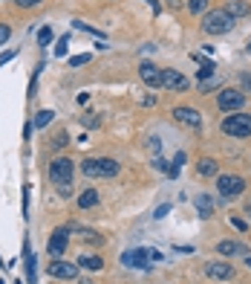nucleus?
Masks as SVG:
<instances>
[{"label": "nucleus", "mask_w": 251, "mask_h": 284, "mask_svg": "<svg viewBox=\"0 0 251 284\" xmlns=\"http://www.w3.org/2000/svg\"><path fill=\"white\" fill-rule=\"evenodd\" d=\"M81 171L87 177H115L118 174V163L107 160V157H90V160H84Z\"/></svg>", "instance_id": "nucleus-1"}, {"label": "nucleus", "mask_w": 251, "mask_h": 284, "mask_svg": "<svg viewBox=\"0 0 251 284\" xmlns=\"http://www.w3.org/2000/svg\"><path fill=\"white\" fill-rule=\"evenodd\" d=\"M222 133L237 139L251 136V113H228V119H222Z\"/></svg>", "instance_id": "nucleus-2"}, {"label": "nucleus", "mask_w": 251, "mask_h": 284, "mask_svg": "<svg viewBox=\"0 0 251 284\" xmlns=\"http://www.w3.org/2000/svg\"><path fill=\"white\" fill-rule=\"evenodd\" d=\"M202 26H205L208 35H225V32H231V29H234V18H231L225 9H217V12H208L205 15Z\"/></svg>", "instance_id": "nucleus-3"}, {"label": "nucleus", "mask_w": 251, "mask_h": 284, "mask_svg": "<svg viewBox=\"0 0 251 284\" xmlns=\"http://www.w3.org/2000/svg\"><path fill=\"white\" fill-rule=\"evenodd\" d=\"M72 163H69L67 157H58L55 163L49 166V180L55 183V186H72Z\"/></svg>", "instance_id": "nucleus-4"}, {"label": "nucleus", "mask_w": 251, "mask_h": 284, "mask_svg": "<svg viewBox=\"0 0 251 284\" xmlns=\"http://www.w3.org/2000/svg\"><path fill=\"white\" fill-rule=\"evenodd\" d=\"M217 189L225 200H234V197H240L242 191H245V180L237 177V174H222L217 180Z\"/></svg>", "instance_id": "nucleus-5"}, {"label": "nucleus", "mask_w": 251, "mask_h": 284, "mask_svg": "<svg viewBox=\"0 0 251 284\" xmlns=\"http://www.w3.org/2000/svg\"><path fill=\"white\" fill-rule=\"evenodd\" d=\"M217 105L219 110H225V113H234V110H240L245 105V93L242 90H222L217 96Z\"/></svg>", "instance_id": "nucleus-6"}, {"label": "nucleus", "mask_w": 251, "mask_h": 284, "mask_svg": "<svg viewBox=\"0 0 251 284\" xmlns=\"http://www.w3.org/2000/svg\"><path fill=\"white\" fill-rule=\"evenodd\" d=\"M67 244H69V229L67 226H58L55 232H52V238H49L46 252H49L52 258H61V255H67Z\"/></svg>", "instance_id": "nucleus-7"}, {"label": "nucleus", "mask_w": 251, "mask_h": 284, "mask_svg": "<svg viewBox=\"0 0 251 284\" xmlns=\"http://www.w3.org/2000/svg\"><path fill=\"white\" fill-rule=\"evenodd\" d=\"M46 272L52 275V278H69V281H75L78 278V264H67V261H49V267Z\"/></svg>", "instance_id": "nucleus-8"}, {"label": "nucleus", "mask_w": 251, "mask_h": 284, "mask_svg": "<svg viewBox=\"0 0 251 284\" xmlns=\"http://www.w3.org/2000/svg\"><path fill=\"white\" fill-rule=\"evenodd\" d=\"M124 267H139V270H148L150 267V249H127L124 255Z\"/></svg>", "instance_id": "nucleus-9"}, {"label": "nucleus", "mask_w": 251, "mask_h": 284, "mask_svg": "<svg viewBox=\"0 0 251 284\" xmlns=\"http://www.w3.org/2000/svg\"><path fill=\"white\" fill-rule=\"evenodd\" d=\"M205 275L214 278V281H225V278L234 275V267L231 264H222V261H211V264H205Z\"/></svg>", "instance_id": "nucleus-10"}, {"label": "nucleus", "mask_w": 251, "mask_h": 284, "mask_svg": "<svg viewBox=\"0 0 251 284\" xmlns=\"http://www.w3.org/2000/svg\"><path fill=\"white\" fill-rule=\"evenodd\" d=\"M139 76H142V82L148 84V87H162V70L159 67H153L150 61H142Z\"/></svg>", "instance_id": "nucleus-11"}, {"label": "nucleus", "mask_w": 251, "mask_h": 284, "mask_svg": "<svg viewBox=\"0 0 251 284\" xmlns=\"http://www.w3.org/2000/svg\"><path fill=\"white\" fill-rule=\"evenodd\" d=\"M162 87H168V90H185L188 87V79L179 70H162Z\"/></svg>", "instance_id": "nucleus-12"}, {"label": "nucleus", "mask_w": 251, "mask_h": 284, "mask_svg": "<svg viewBox=\"0 0 251 284\" xmlns=\"http://www.w3.org/2000/svg\"><path fill=\"white\" fill-rule=\"evenodd\" d=\"M173 119L185 122L188 128H199V125H202V113L194 110V107H176V110H173Z\"/></svg>", "instance_id": "nucleus-13"}, {"label": "nucleus", "mask_w": 251, "mask_h": 284, "mask_svg": "<svg viewBox=\"0 0 251 284\" xmlns=\"http://www.w3.org/2000/svg\"><path fill=\"white\" fill-rule=\"evenodd\" d=\"M217 252L219 255H225V258H231V255H248V247L240 244V241H219Z\"/></svg>", "instance_id": "nucleus-14"}, {"label": "nucleus", "mask_w": 251, "mask_h": 284, "mask_svg": "<svg viewBox=\"0 0 251 284\" xmlns=\"http://www.w3.org/2000/svg\"><path fill=\"white\" fill-rule=\"evenodd\" d=\"M225 12H228L231 18H245V15L251 12V6L245 3V0H231V3H228V9H225Z\"/></svg>", "instance_id": "nucleus-15"}, {"label": "nucleus", "mask_w": 251, "mask_h": 284, "mask_svg": "<svg viewBox=\"0 0 251 284\" xmlns=\"http://www.w3.org/2000/svg\"><path fill=\"white\" fill-rule=\"evenodd\" d=\"M196 171H199L202 177H214V174H217V160L202 157V160H199V166H196Z\"/></svg>", "instance_id": "nucleus-16"}, {"label": "nucleus", "mask_w": 251, "mask_h": 284, "mask_svg": "<svg viewBox=\"0 0 251 284\" xmlns=\"http://www.w3.org/2000/svg\"><path fill=\"white\" fill-rule=\"evenodd\" d=\"M23 252H26V281H38V272H35V255H32V249H29V241H26Z\"/></svg>", "instance_id": "nucleus-17"}, {"label": "nucleus", "mask_w": 251, "mask_h": 284, "mask_svg": "<svg viewBox=\"0 0 251 284\" xmlns=\"http://www.w3.org/2000/svg\"><path fill=\"white\" fill-rule=\"evenodd\" d=\"M78 267H84V270H101L104 261L98 258V255H81V258H78Z\"/></svg>", "instance_id": "nucleus-18"}, {"label": "nucleus", "mask_w": 251, "mask_h": 284, "mask_svg": "<svg viewBox=\"0 0 251 284\" xmlns=\"http://www.w3.org/2000/svg\"><path fill=\"white\" fill-rule=\"evenodd\" d=\"M95 203H98V191H95V189H87L78 197V206H81V209H92Z\"/></svg>", "instance_id": "nucleus-19"}, {"label": "nucleus", "mask_w": 251, "mask_h": 284, "mask_svg": "<svg viewBox=\"0 0 251 284\" xmlns=\"http://www.w3.org/2000/svg\"><path fill=\"white\" fill-rule=\"evenodd\" d=\"M196 209H199V215H202V218H208V215H214V200H211V197H205V194H199V197H196Z\"/></svg>", "instance_id": "nucleus-20"}, {"label": "nucleus", "mask_w": 251, "mask_h": 284, "mask_svg": "<svg viewBox=\"0 0 251 284\" xmlns=\"http://www.w3.org/2000/svg\"><path fill=\"white\" fill-rule=\"evenodd\" d=\"M185 160H188V157H185V151H179V154L173 157V166L168 168V177H176V174H179V168L185 166Z\"/></svg>", "instance_id": "nucleus-21"}, {"label": "nucleus", "mask_w": 251, "mask_h": 284, "mask_svg": "<svg viewBox=\"0 0 251 284\" xmlns=\"http://www.w3.org/2000/svg\"><path fill=\"white\" fill-rule=\"evenodd\" d=\"M52 119H55V113H52V110H41V113L35 116V128H46Z\"/></svg>", "instance_id": "nucleus-22"}, {"label": "nucleus", "mask_w": 251, "mask_h": 284, "mask_svg": "<svg viewBox=\"0 0 251 284\" xmlns=\"http://www.w3.org/2000/svg\"><path fill=\"white\" fill-rule=\"evenodd\" d=\"M52 29H49V26H44V29H41V32H38V44H41V47H49V44H52Z\"/></svg>", "instance_id": "nucleus-23"}, {"label": "nucleus", "mask_w": 251, "mask_h": 284, "mask_svg": "<svg viewBox=\"0 0 251 284\" xmlns=\"http://www.w3.org/2000/svg\"><path fill=\"white\" fill-rule=\"evenodd\" d=\"M205 6H208V0H188V9L194 15H202L205 12Z\"/></svg>", "instance_id": "nucleus-24"}, {"label": "nucleus", "mask_w": 251, "mask_h": 284, "mask_svg": "<svg viewBox=\"0 0 251 284\" xmlns=\"http://www.w3.org/2000/svg\"><path fill=\"white\" fill-rule=\"evenodd\" d=\"M90 61V52H84V55H72L69 58V67H81V64H87Z\"/></svg>", "instance_id": "nucleus-25"}, {"label": "nucleus", "mask_w": 251, "mask_h": 284, "mask_svg": "<svg viewBox=\"0 0 251 284\" xmlns=\"http://www.w3.org/2000/svg\"><path fill=\"white\" fill-rule=\"evenodd\" d=\"M67 47H69V38L64 35L61 41H58V47H55V55H67Z\"/></svg>", "instance_id": "nucleus-26"}, {"label": "nucleus", "mask_w": 251, "mask_h": 284, "mask_svg": "<svg viewBox=\"0 0 251 284\" xmlns=\"http://www.w3.org/2000/svg\"><path fill=\"white\" fill-rule=\"evenodd\" d=\"M9 35H12V29L6 24H0V44H6V41H9Z\"/></svg>", "instance_id": "nucleus-27"}, {"label": "nucleus", "mask_w": 251, "mask_h": 284, "mask_svg": "<svg viewBox=\"0 0 251 284\" xmlns=\"http://www.w3.org/2000/svg\"><path fill=\"white\" fill-rule=\"evenodd\" d=\"M231 224H234V229H240V232H245V229H248V224H245V221H240V218H231Z\"/></svg>", "instance_id": "nucleus-28"}, {"label": "nucleus", "mask_w": 251, "mask_h": 284, "mask_svg": "<svg viewBox=\"0 0 251 284\" xmlns=\"http://www.w3.org/2000/svg\"><path fill=\"white\" fill-rule=\"evenodd\" d=\"M153 166L159 168V171H165V174H168V163H165L162 157H156V160H153Z\"/></svg>", "instance_id": "nucleus-29"}, {"label": "nucleus", "mask_w": 251, "mask_h": 284, "mask_svg": "<svg viewBox=\"0 0 251 284\" xmlns=\"http://www.w3.org/2000/svg\"><path fill=\"white\" fill-rule=\"evenodd\" d=\"M58 191H61V197H72V186H58Z\"/></svg>", "instance_id": "nucleus-30"}, {"label": "nucleus", "mask_w": 251, "mask_h": 284, "mask_svg": "<svg viewBox=\"0 0 251 284\" xmlns=\"http://www.w3.org/2000/svg\"><path fill=\"white\" fill-rule=\"evenodd\" d=\"M168 212H171V206L165 203V206H159V209H156V212H153V215H156V218H165V215H168Z\"/></svg>", "instance_id": "nucleus-31"}, {"label": "nucleus", "mask_w": 251, "mask_h": 284, "mask_svg": "<svg viewBox=\"0 0 251 284\" xmlns=\"http://www.w3.org/2000/svg\"><path fill=\"white\" fill-rule=\"evenodd\" d=\"M67 133H61V136H55V142H52V145H55V148H64V145H67Z\"/></svg>", "instance_id": "nucleus-32"}, {"label": "nucleus", "mask_w": 251, "mask_h": 284, "mask_svg": "<svg viewBox=\"0 0 251 284\" xmlns=\"http://www.w3.org/2000/svg\"><path fill=\"white\" fill-rule=\"evenodd\" d=\"M242 87H245V90H251V73H242Z\"/></svg>", "instance_id": "nucleus-33"}, {"label": "nucleus", "mask_w": 251, "mask_h": 284, "mask_svg": "<svg viewBox=\"0 0 251 284\" xmlns=\"http://www.w3.org/2000/svg\"><path fill=\"white\" fill-rule=\"evenodd\" d=\"M15 3H18V6H38L41 0H15Z\"/></svg>", "instance_id": "nucleus-34"}, {"label": "nucleus", "mask_w": 251, "mask_h": 284, "mask_svg": "<svg viewBox=\"0 0 251 284\" xmlns=\"http://www.w3.org/2000/svg\"><path fill=\"white\" fill-rule=\"evenodd\" d=\"M145 3H150V6H153V12H159V0H145Z\"/></svg>", "instance_id": "nucleus-35"}, {"label": "nucleus", "mask_w": 251, "mask_h": 284, "mask_svg": "<svg viewBox=\"0 0 251 284\" xmlns=\"http://www.w3.org/2000/svg\"><path fill=\"white\" fill-rule=\"evenodd\" d=\"M245 264H248V267H251V252H248V255H245Z\"/></svg>", "instance_id": "nucleus-36"}, {"label": "nucleus", "mask_w": 251, "mask_h": 284, "mask_svg": "<svg viewBox=\"0 0 251 284\" xmlns=\"http://www.w3.org/2000/svg\"><path fill=\"white\" fill-rule=\"evenodd\" d=\"M245 212H248V218H251V206H248V209H245Z\"/></svg>", "instance_id": "nucleus-37"}, {"label": "nucleus", "mask_w": 251, "mask_h": 284, "mask_svg": "<svg viewBox=\"0 0 251 284\" xmlns=\"http://www.w3.org/2000/svg\"><path fill=\"white\" fill-rule=\"evenodd\" d=\"M78 284H90V281H78Z\"/></svg>", "instance_id": "nucleus-38"}, {"label": "nucleus", "mask_w": 251, "mask_h": 284, "mask_svg": "<svg viewBox=\"0 0 251 284\" xmlns=\"http://www.w3.org/2000/svg\"><path fill=\"white\" fill-rule=\"evenodd\" d=\"M248 52H251V44H248Z\"/></svg>", "instance_id": "nucleus-39"}, {"label": "nucleus", "mask_w": 251, "mask_h": 284, "mask_svg": "<svg viewBox=\"0 0 251 284\" xmlns=\"http://www.w3.org/2000/svg\"><path fill=\"white\" fill-rule=\"evenodd\" d=\"M0 267H3V261H0Z\"/></svg>", "instance_id": "nucleus-40"}]
</instances>
